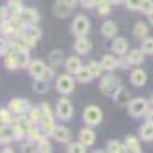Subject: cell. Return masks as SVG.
<instances>
[{
	"label": "cell",
	"instance_id": "6da1fadb",
	"mask_svg": "<svg viewBox=\"0 0 153 153\" xmlns=\"http://www.w3.org/2000/svg\"><path fill=\"white\" fill-rule=\"evenodd\" d=\"M119 88H120V81H119V77L114 76V74H105V76L102 77V81H100V90H102V93H105V95L114 97L119 91Z\"/></svg>",
	"mask_w": 153,
	"mask_h": 153
},
{
	"label": "cell",
	"instance_id": "7a4b0ae2",
	"mask_svg": "<svg viewBox=\"0 0 153 153\" xmlns=\"http://www.w3.org/2000/svg\"><path fill=\"white\" fill-rule=\"evenodd\" d=\"M127 110L132 117H141V115H146L148 110H150V102L146 98H134L129 102L127 105Z\"/></svg>",
	"mask_w": 153,
	"mask_h": 153
},
{
	"label": "cell",
	"instance_id": "3957f363",
	"mask_svg": "<svg viewBox=\"0 0 153 153\" xmlns=\"http://www.w3.org/2000/svg\"><path fill=\"white\" fill-rule=\"evenodd\" d=\"M83 117L88 126H98L103 119V112L100 110V107H97V105H88L83 112Z\"/></svg>",
	"mask_w": 153,
	"mask_h": 153
},
{
	"label": "cell",
	"instance_id": "277c9868",
	"mask_svg": "<svg viewBox=\"0 0 153 153\" xmlns=\"http://www.w3.org/2000/svg\"><path fill=\"white\" fill-rule=\"evenodd\" d=\"M55 114L59 115V119H62V120H69V119L72 117V114H74V107H72V103H71L67 98L64 97V98H60V100L57 102Z\"/></svg>",
	"mask_w": 153,
	"mask_h": 153
},
{
	"label": "cell",
	"instance_id": "5b68a950",
	"mask_svg": "<svg viewBox=\"0 0 153 153\" xmlns=\"http://www.w3.org/2000/svg\"><path fill=\"white\" fill-rule=\"evenodd\" d=\"M57 91L59 93H62V95H69V93H72V90H74V79H72V76H71L69 72L67 74H62V76L57 77Z\"/></svg>",
	"mask_w": 153,
	"mask_h": 153
},
{
	"label": "cell",
	"instance_id": "8992f818",
	"mask_svg": "<svg viewBox=\"0 0 153 153\" xmlns=\"http://www.w3.org/2000/svg\"><path fill=\"white\" fill-rule=\"evenodd\" d=\"M90 31V21L86 16H76L72 21V33L76 36H86Z\"/></svg>",
	"mask_w": 153,
	"mask_h": 153
},
{
	"label": "cell",
	"instance_id": "52a82bcc",
	"mask_svg": "<svg viewBox=\"0 0 153 153\" xmlns=\"http://www.w3.org/2000/svg\"><path fill=\"white\" fill-rule=\"evenodd\" d=\"M9 108L12 110V114H16V115H21V114L29 112L31 105H29V102L26 100V98H12V100L9 102Z\"/></svg>",
	"mask_w": 153,
	"mask_h": 153
},
{
	"label": "cell",
	"instance_id": "ba28073f",
	"mask_svg": "<svg viewBox=\"0 0 153 153\" xmlns=\"http://www.w3.org/2000/svg\"><path fill=\"white\" fill-rule=\"evenodd\" d=\"M19 35H21V29L10 21V17H9L7 21H2V36H4V38H7V40H16Z\"/></svg>",
	"mask_w": 153,
	"mask_h": 153
},
{
	"label": "cell",
	"instance_id": "9c48e42d",
	"mask_svg": "<svg viewBox=\"0 0 153 153\" xmlns=\"http://www.w3.org/2000/svg\"><path fill=\"white\" fill-rule=\"evenodd\" d=\"M74 50L79 55H86V53L91 52V42L86 36H77L76 42H74Z\"/></svg>",
	"mask_w": 153,
	"mask_h": 153
},
{
	"label": "cell",
	"instance_id": "30bf717a",
	"mask_svg": "<svg viewBox=\"0 0 153 153\" xmlns=\"http://www.w3.org/2000/svg\"><path fill=\"white\" fill-rule=\"evenodd\" d=\"M0 138H2V143H7V141L17 139V129H16V126H12V124H2V129H0Z\"/></svg>",
	"mask_w": 153,
	"mask_h": 153
},
{
	"label": "cell",
	"instance_id": "8fae6325",
	"mask_svg": "<svg viewBox=\"0 0 153 153\" xmlns=\"http://www.w3.org/2000/svg\"><path fill=\"white\" fill-rule=\"evenodd\" d=\"M29 74L35 77V79H38V77H45V74H47V65L42 62V60H33V62L29 64Z\"/></svg>",
	"mask_w": 153,
	"mask_h": 153
},
{
	"label": "cell",
	"instance_id": "7c38bea8",
	"mask_svg": "<svg viewBox=\"0 0 153 153\" xmlns=\"http://www.w3.org/2000/svg\"><path fill=\"white\" fill-rule=\"evenodd\" d=\"M21 35L26 36L31 42H38V40L42 38V31H40V28H38L36 24H26V26L22 28Z\"/></svg>",
	"mask_w": 153,
	"mask_h": 153
},
{
	"label": "cell",
	"instance_id": "4fadbf2b",
	"mask_svg": "<svg viewBox=\"0 0 153 153\" xmlns=\"http://www.w3.org/2000/svg\"><path fill=\"white\" fill-rule=\"evenodd\" d=\"M19 17L22 19L24 24H36V22L40 21V14H38L36 9H22Z\"/></svg>",
	"mask_w": 153,
	"mask_h": 153
},
{
	"label": "cell",
	"instance_id": "5bb4252c",
	"mask_svg": "<svg viewBox=\"0 0 153 153\" xmlns=\"http://www.w3.org/2000/svg\"><path fill=\"white\" fill-rule=\"evenodd\" d=\"M50 136H53V139L59 141V143H67L71 139V131L65 126H55V129H53V132Z\"/></svg>",
	"mask_w": 153,
	"mask_h": 153
},
{
	"label": "cell",
	"instance_id": "9a60e30c",
	"mask_svg": "<svg viewBox=\"0 0 153 153\" xmlns=\"http://www.w3.org/2000/svg\"><path fill=\"white\" fill-rule=\"evenodd\" d=\"M64 67H65V71H67L69 74H77V72L81 71V67H83V64L79 60V57H69V59H65Z\"/></svg>",
	"mask_w": 153,
	"mask_h": 153
},
{
	"label": "cell",
	"instance_id": "2e32d148",
	"mask_svg": "<svg viewBox=\"0 0 153 153\" xmlns=\"http://www.w3.org/2000/svg\"><path fill=\"white\" fill-rule=\"evenodd\" d=\"M129 81H131L132 86H136V88H139V86H145V84H146V72L143 69H134L131 72Z\"/></svg>",
	"mask_w": 153,
	"mask_h": 153
},
{
	"label": "cell",
	"instance_id": "e0dca14e",
	"mask_svg": "<svg viewBox=\"0 0 153 153\" xmlns=\"http://www.w3.org/2000/svg\"><path fill=\"white\" fill-rule=\"evenodd\" d=\"M12 55H14V59H16V64H17V67H29L31 60H29L28 50H16Z\"/></svg>",
	"mask_w": 153,
	"mask_h": 153
},
{
	"label": "cell",
	"instance_id": "ac0fdd59",
	"mask_svg": "<svg viewBox=\"0 0 153 153\" xmlns=\"http://www.w3.org/2000/svg\"><path fill=\"white\" fill-rule=\"evenodd\" d=\"M127 40L126 38H114V42H112V52L114 53H117V55H124L126 52H127Z\"/></svg>",
	"mask_w": 153,
	"mask_h": 153
},
{
	"label": "cell",
	"instance_id": "d6986e66",
	"mask_svg": "<svg viewBox=\"0 0 153 153\" xmlns=\"http://www.w3.org/2000/svg\"><path fill=\"white\" fill-rule=\"evenodd\" d=\"M71 10H72V7H69L62 0H57L55 4H53V14L57 17H67L71 14Z\"/></svg>",
	"mask_w": 153,
	"mask_h": 153
},
{
	"label": "cell",
	"instance_id": "ffe728a7",
	"mask_svg": "<svg viewBox=\"0 0 153 153\" xmlns=\"http://www.w3.org/2000/svg\"><path fill=\"white\" fill-rule=\"evenodd\" d=\"M95 139H97V134H95V131L90 129V127H83V129L79 131V141H83L84 145H88V146L93 145Z\"/></svg>",
	"mask_w": 153,
	"mask_h": 153
},
{
	"label": "cell",
	"instance_id": "44dd1931",
	"mask_svg": "<svg viewBox=\"0 0 153 153\" xmlns=\"http://www.w3.org/2000/svg\"><path fill=\"white\" fill-rule=\"evenodd\" d=\"M40 127L45 134H52L53 129H55V122H53V115H43L42 122H40Z\"/></svg>",
	"mask_w": 153,
	"mask_h": 153
},
{
	"label": "cell",
	"instance_id": "7402d4cb",
	"mask_svg": "<svg viewBox=\"0 0 153 153\" xmlns=\"http://www.w3.org/2000/svg\"><path fill=\"white\" fill-rule=\"evenodd\" d=\"M48 90H50L48 79H45V77H38V79H35V83H33V91H35V93H38V95H45Z\"/></svg>",
	"mask_w": 153,
	"mask_h": 153
},
{
	"label": "cell",
	"instance_id": "603a6c76",
	"mask_svg": "<svg viewBox=\"0 0 153 153\" xmlns=\"http://www.w3.org/2000/svg\"><path fill=\"white\" fill-rule=\"evenodd\" d=\"M102 35L105 38H114V36L117 35V24L114 21H105L102 24Z\"/></svg>",
	"mask_w": 153,
	"mask_h": 153
},
{
	"label": "cell",
	"instance_id": "cb8c5ba5",
	"mask_svg": "<svg viewBox=\"0 0 153 153\" xmlns=\"http://www.w3.org/2000/svg\"><path fill=\"white\" fill-rule=\"evenodd\" d=\"M145 52L141 48H132L129 53H127V59H129V62L132 64V65H138V64H141L143 60H145Z\"/></svg>",
	"mask_w": 153,
	"mask_h": 153
},
{
	"label": "cell",
	"instance_id": "d4e9b609",
	"mask_svg": "<svg viewBox=\"0 0 153 153\" xmlns=\"http://www.w3.org/2000/svg\"><path fill=\"white\" fill-rule=\"evenodd\" d=\"M93 77H95V76H93V72H91L90 65H83L81 71L76 74V79L79 81V83H90Z\"/></svg>",
	"mask_w": 153,
	"mask_h": 153
},
{
	"label": "cell",
	"instance_id": "484cf974",
	"mask_svg": "<svg viewBox=\"0 0 153 153\" xmlns=\"http://www.w3.org/2000/svg\"><path fill=\"white\" fill-rule=\"evenodd\" d=\"M114 100H115V103L117 105H129V91L126 90V88H119V91L114 95Z\"/></svg>",
	"mask_w": 153,
	"mask_h": 153
},
{
	"label": "cell",
	"instance_id": "4316f807",
	"mask_svg": "<svg viewBox=\"0 0 153 153\" xmlns=\"http://www.w3.org/2000/svg\"><path fill=\"white\" fill-rule=\"evenodd\" d=\"M48 62H50L52 67H59L62 62H65V60H64V53L60 50H52L48 53Z\"/></svg>",
	"mask_w": 153,
	"mask_h": 153
},
{
	"label": "cell",
	"instance_id": "83f0119b",
	"mask_svg": "<svg viewBox=\"0 0 153 153\" xmlns=\"http://www.w3.org/2000/svg\"><path fill=\"white\" fill-rule=\"evenodd\" d=\"M102 67H103L105 71H114L119 67V60L115 59L114 55H103V59H102Z\"/></svg>",
	"mask_w": 153,
	"mask_h": 153
},
{
	"label": "cell",
	"instance_id": "f1b7e54d",
	"mask_svg": "<svg viewBox=\"0 0 153 153\" xmlns=\"http://www.w3.org/2000/svg\"><path fill=\"white\" fill-rule=\"evenodd\" d=\"M148 31H150V26H146V22L139 21V22L134 24V36H136V38L145 40L146 36H148Z\"/></svg>",
	"mask_w": 153,
	"mask_h": 153
},
{
	"label": "cell",
	"instance_id": "f546056e",
	"mask_svg": "<svg viewBox=\"0 0 153 153\" xmlns=\"http://www.w3.org/2000/svg\"><path fill=\"white\" fill-rule=\"evenodd\" d=\"M9 10V14H10V17L12 16H19L22 12V4H21V0H9V4L5 5Z\"/></svg>",
	"mask_w": 153,
	"mask_h": 153
},
{
	"label": "cell",
	"instance_id": "4dcf8cb0",
	"mask_svg": "<svg viewBox=\"0 0 153 153\" xmlns=\"http://www.w3.org/2000/svg\"><path fill=\"white\" fill-rule=\"evenodd\" d=\"M126 148H127V152H132V153H139L141 152V146H139V141L134 136H127L124 141Z\"/></svg>",
	"mask_w": 153,
	"mask_h": 153
},
{
	"label": "cell",
	"instance_id": "1f68e13d",
	"mask_svg": "<svg viewBox=\"0 0 153 153\" xmlns=\"http://www.w3.org/2000/svg\"><path fill=\"white\" fill-rule=\"evenodd\" d=\"M139 134H141V139L143 141H152L153 139V124L152 122H146L145 126H141Z\"/></svg>",
	"mask_w": 153,
	"mask_h": 153
},
{
	"label": "cell",
	"instance_id": "d6a6232c",
	"mask_svg": "<svg viewBox=\"0 0 153 153\" xmlns=\"http://www.w3.org/2000/svg\"><path fill=\"white\" fill-rule=\"evenodd\" d=\"M107 152H110V153H122V152H127V148H126V145H122L120 141L112 139V141H108V145H107Z\"/></svg>",
	"mask_w": 153,
	"mask_h": 153
},
{
	"label": "cell",
	"instance_id": "836d02e7",
	"mask_svg": "<svg viewBox=\"0 0 153 153\" xmlns=\"http://www.w3.org/2000/svg\"><path fill=\"white\" fill-rule=\"evenodd\" d=\"M28 117H29V120L33 122L35 126H38L40 122H42V119H43V112H42V107L40 108H29V112H28Z\"/></svg>",
	"mask_w": 153,
	"mask_h": 153
},
{
	"label": "cell",
	"instance_id": "e575fe53",
	"mask_svg": "<svg viewBox=\"0 0 153 153\" xmlns=\"http://www.w3.org/2000/svg\"><path fill=\"white\" fill-rule=\"evenodd\" d=\"M114 5L110 0H100V4L97 5V9H98V14L100 16H107L108 12H110V7Z\"/></svg>",
	"mask_w": 153,
	"mask_h": 153
},
{
	"label": "cell",
	"instance_id": "d590c367",
	"mask_svg": "<svg viewBox=\"0 0 153 153\" xmlns=\"http://www.w3.org/2000/svg\"><path fill=\"white\" fill-rule=\"evenodd\" d=\"M141 50L145 52L146 55H153V38L152 36H146L143 43H141Z\"/></svg>",
	"mask_w": 153,
	"mask_h": 153
},
{
	"label": "cell",
	"instance_id": "8d00e7d4",
	"mask_svg": "<svg viewBox=\"0 0 153 153\" xmlns=\"http://www.w3.org/2000/svg\"><path fill=\"white\" fill-rule=\"evenodd\" d=\"M86 146H88V145H84L83 141L71 143L69 148H67V152H69V153H84V152H86Z\"/></svg>",
	"mask_w": 153,
	"mask_h": 153
},
{
	"label": "cell",
	"instance_id": "74e56055",
	"mask_svg": "<svg viewBox=\"0 0 153 153\" xmlns=\"http://www.w3.org/2000/svg\"><path fill=\"white\" fill-rule=\"evenodd\" d=\"M36 152L40 153H50L52 152V145H50V141L47 138H43L42 141H38V150Z\"/></svg>",
	"mask_w": 153,
	"mask_h": 153
},
{
	"label": "cell",
	"instance_id": "f35d334b",
	"mask_svg": "<svg viewBox=\"0 0 153 153\" xmlns=\"http://www.w3.org/2000/svg\"><path fill=\"white\" fill-rule=\"evenodd\" d=\"M139 10H141L143 14L150 16L153 12V0H143V2H141V7H139Z\"/></svg>",
	"mask_w": 153,
	"mask_h": 153
},
{
	"label": "cell",
	"instance_id": "ab89813d",
	"mask_svg": "<svg viewBox=\"0 0 153 153\" xmlns=\"http://www.w3.org/2000/svg\"><path fill=\"white\" fill-rule=\"evenodd\" d=\"M4 64H5V67H7L9 71L17 69V64H16V59H14V55H12V53H9V55L4 57Z\"/></svg>",
	"mask_w": 153,
	"mask_h": 153
},
{
	"label": "cell",
	"instance_id": "60d3db41",
	"mask_svg": "<svg viewBox=\"0 0 153 153\" xmlns=\"http://www.w3.org/2000/svg\"><path fill=\"white\" fill-rule=\"evenodd\" d=\"M10 114H12V110L10 108H2V112H0V120H2V124H10L12 122V119H10Z\"/></svg>",
	"mask_w": 153,
	"mask_h": 153
},
{
	"label": "cell",
	"instance_id": "b9f144b4",
	"mask_svg": "<svg viewBox=\"0 0 153 153\" xmlns=\"http://www.w3.org/2000/svg\"><path fill=\"white\" fill-rule=\"evenodd\" d=\"M88 65H90V69H91V72H93V76H95V77H98L100 74H102V71H103L102 64H100V62H95V60H93V62H90Z\"/></svg>",
	"mask_w": 153,
	"mask_h": 153
},
{
	"label": "cell",
	"instance_id": "7bdbcfd3",
	"mask_svg": "<svg viewBox=\"0 0 153 153\" xmlns=\"http://www.w3.org/2000/svg\"><path fill=\"white\" fill-rule=\"evenodd\" d=\"M141 2H143V0H126V7L131 9V10H139Z\"/></svg>",
	"mask_w": 153,
	"mask_h": 153
},
{
	"label": "cell",
	"instance_id": "ee69618b",
	"mask_svg": "<svg viewBox=\"0 0 153 153\" xmlns=\"http://www.w3.org/2000/svg\"><path fill=\"white\" fill-rule=\"evenodd\" d=\"M98 4H100V0H81V5L84 9H93V7H97Z\"/></svg>",
	"mask_w": 153,
	"mask_h": 153
},
{
	"label": "cell",
	"instance_id": "f6af8a7d",
	"mask_svg": "<svg viewBox=\"0 0 153 153\" xmlns=\"http://www.w3.org/2000/svg\"><path fill=\"white\" fill-rule=\"evenodd\" d=\"M127 65H132V64L129 62V59H120V60H119V67H120V69H127Z\"/></svg>",
	"mask_w": 153,
	"mask_h": 153
},
{
	"label": "cell",
	"instance_id": "bcb514c9",
	"mask_svg": "<svg viewBox=\"0 0 153 153\" xmlns=\"http://www.w3.org/2000/svg\"><path fill=\"white\" fill-rule=\"evenodd\" d=\"M42 112H43V115H53L52 110H50V105L48 103H42Z\"/></svg>",
	"mask_w": 153,
	"mask_h": 153
},
{
	"label": "cell",
	"instance_id": "7dc6e473",
	"mask_svg": "<svg viewBox=\"0 0 153 153\" xmlns=\"http://www.w3.org/2000/svg\"><path fill=\"white\" fill-rule=\"evenodd\" d=\"M62 2H65V4H67V5H69V7H76L77 4H79V2H81V0H62Z\"/></svg>",
	"mask_w": 153,
	"mask_h": 153
},
{
	"label": "cell",
	"instance_id": "c3c4849f",
	"mask_svg": "<svg viewBox=\"0 0 153 153\" xmlns=\"http://www.w3.org/2000/svg\"><path fill=\"white\" fill-rule=\"evenodd\" d=\"M146 122H152L153 124V110H148V114H146Z\"/></svg>",
	"mask_w": 153,
	"mask_h": 153
},
{
	"label": "cell",
	"instance_id": "681fc988",
	"mask_svg": "<svg viewBox=\"0 0 153 153\" xmlns=\"http://www.w3.org/2000/svg\"><path fill=\"white\" fill-rule=\"evenodd\" d=\"M2 152H5V153H10V152H12V148H10V146H4V148H2Z\"/></svg>",
	"mask_w": 153,
	"mask_h": 153
},
{
	"label": "cell",
	"instance_id": "f907efd6",
	"mask_svg": "<svg viewBox=\"0 0 153 153\" xmlns=\"http://www.w3.org/2000/svg\"><path fill=\"white\" fill-rule=\"evenodd\" d=\"M112 4H114V5H119V4H122V2H126V0H110Z\"/></svg>",
	"mask_w": 153,
	"mask_h": 153
},
{
	"label": "cell",
	"instance_id": "816d5d0a",
	"mask_svg": "<svg viewBox=\"0 0 153 153\" xmlns=\"http://www.w3.org/2000/svg\"><path fill=\"white\" fill-rule=\"evenodd\" d=\"M148 21H150V24H152V26H153V12H152V14H150V16H148Z\"/></svg>",
	"mask_w": 153,
	"mask_h": 153
},
{
	"label": "cell",
	"instance_id": "f5cc1de1",
	"mask_svg": "<svg viewBox=\"0 0 153 153\" xmlns=\"http://www.w3.org/2000/svg\"><path fill=\"white\" fill-rule=\"evenodd\" d=\"M150 103H152V105H153V97H152V100H150Z\"/></svg>",
	"mask_w": 153,
	"mask_h": 153
}]
</instances>
